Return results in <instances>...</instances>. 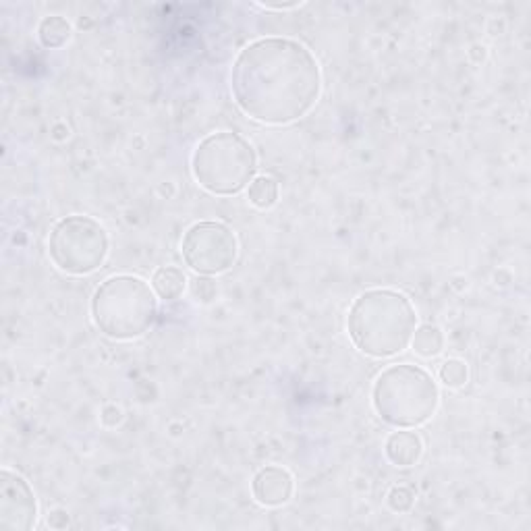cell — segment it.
I'll use <instances>...</instances> for the list:
<instances>
[{
    "label": "cell",
    "mask_w": 531,
    "mask_h": 531,
    "mask_svg": "<svg viewBox=\"0 0 531 531\" xmlns=\"http://www.w3.org/2000/svg\"><path fill=\"white\" fill-rule=\"evenodd\" d=\"M231 90L247 117L266 125H287L316 106L322 73L314 54L301 42L262 38L239 52Z\"/></svg>",
    "instance_id": "1"
},
{
    "label": "cell",
    "mask_w": 531,
    "mask_h": 531,
    "mask_svg": "<svg viewBox=\"0 0 531 531\" xmlns=\"http://www.w3.org/2000/svg\"><path fill=\"white\" fill-rule=\"evenodd\" d=\"M417 328L411 301L397 291L374 289L359 295L347 316L353 345L370 357L382 359L405 351Z\"/></svg>",
    "instance_id": "2"
},
{
    "label": "cell",
    "mask_w": 531,
    "mask_h": 531,
    "mask_svg": "<svg viewBox=\"0 0 531 531\" xmlns=\"http://www.w3.org/2000/svg\"><path fill=\"white\" fill-rule=\"evenodd\" d=\"M156 316L154 289L139 276H110L92 297L94 324L108 339L133 341L144 337Z\"/></svg>",
    "instance_id": "3"
},
{
    "label": "cell",
    "mask_w": 531,
    "mask_h": 531,
    "mask_svg": "<svg viewBox=\"0 0 531 531\" xmlns=\"http://www.w3.org/2000/svg\"><path fill=\"white\" fill-rule=\"evenodd\" d=\"M372 403L388 426L417 428L436 413L440 390L426 370L411 363H397L378 376Z\"/></svg>",
    "instance_id": "4"
},
{
    "label": "cell",
    "mask_w": 531,
    "mask_h": 531,
    "mask_svg": "<svg viewBox=\"0 0 531 531\" xmlns=\"http://www.w3.org/2000/svg\"><path fill=\"white\" fill-rule=\"evenodd\" d=\"M258 154L245 137L220 131L208 135L191 156L195 181L214 195H235L254 181Z\"/></svg>",
    "instance_id": "5"
},
{
    "label": "cell",
    "mask_w": 531,
    "mask_h": 531,
    "mask_svg": "<svg viewBox=\"0 0 531 531\" xmlns=\"http://www.w3.org/2000/svg\"><path fill=\"white\" fill-rule=\"evenodd\" d=\"M48 256L54 266L67 274H92L108 256V235L100 222L90 216H67L50 231Z\"/></svg>",
    "instance_id": "6"
},
{
    "label": "cell",
    "mask_w": 531,
    "mask_h": 531,
    "mask_svg": "<svg viewBox=\"0 0 531 531\" xmlns=\"http://www.w3.org/2000/svg\"><path fill=\"white\" fill-rule=\"evenodd\" d=\"M185 264L198 274H222L235 266L239 256V241L235 233L222 222H198L181 243Z\"/></svg>",
    "instance_id": "7"
},
{
    "label": "cell",
    "mask_w": 531,
    "mask_h": 531,
    "mask_svg": "<svg viewBox=\"0 0 531 531\" xmlns=\"http://www.w3.org/2000/svg\"><path fill=\"white\" fill-rule=\"evenodd\" d=\"M38 519V505L32 486L21 475L0 471V529L30 531Z\"/></svg>",
    "instance_id": "8"
},
{
    "label": "cell",
    "mask_w": 531,
    "mask_h": 531,
    "mask_svg": "<svg viewBox=\"0 0 531 531\" xmlns=\"http://www.w3.org/2000/svg\"><path fill=\"white\" fill-rule=\"evenodd\" d=\"M295 490L293 475L285 467L268 465L256 473L251 482V492L262 507H281L287 505Z\"/></svg>",
    "instance_id": "9"
},
{
    "label": "cell",
    "mask_w": 531,
    "mask_h": 531,
    "mask_svg": "<svg viewBox=\"0 0 531 531\" xmlns=\"http://www.w3.org/2000/svg\"><path fill=\"white\" fill-rule=\"evenodd\" d=\"M424 455V442L415 432H395L386 440V457L397 467H411Z\"/></svg>",
    "instance_id": "10"
},
{
    "label": "cell",
    "mask_w": 531,
    "mask_h": 531,
    "mask_svg": "<svg viewBox=\"0 0 531 531\" xmlns=\"http://www.w3.org/2000/svg\"><path fill=\"white\" fill-rule=\"evenodd\" d=\"M185 287H187V276L179 268L164 266V268H158L152 276V289L164 301L179 299Z\"/></svg>",
    "instance_id": "11"
},
{
    "label": "cell",
    "mask_w": 531,
    "mask_h": 531,
    "mask_svg": "<svg viewBox=\"0 0 531 531\" xmlns=\"http://www.w3.org/2000/svg\"><path fill=\"white\" fill-rule=\"evenodd\" d=\"M38 36L46 48H61L71 38V23L59 15L44 17L38 27Z\"/></svg>",
    "instance_id": "12"
},
{
    "label": "cell",
    "mask_w": 531,
    "mask_h": 531,
    "mask_svg": "<svg viewBox=\"0 0 531 531\" xmlns=\"http://www.w3.org/2000/svg\"><path fill=\"white\" fill-rule=\"evenodd\" d=\"M411 345H413V351L419 357H426V359L428 357H436V355L442 353L444 334H442V330L438 326L426 324L422 328H415Z\"/></svg>",
    "instance_id": "13"
},
{
    "label": "cell",
    "mask_w": 531,
    "mask_h": 531,
    "mask_svg": "<svg viewBox=\"0 0 531 531\" xmlns=\"http://www.w3.org/2000/svg\"><path fill=\"white\" fill-rule=\"evenodd\" d=\"M247 200L251 206L260 210H268L278 200V183L272 177H258L249 183Z\"/></svg>",
    "instance_id": "14"
},
{
    "label": "cell",
    "mask_w": 531,
    "mask_h": 531,
    "mask_svg": "<svg viewBox=\"0 0 531 531\" xmlns=\"http://www.w3.org/2000/svg\"><path fill=\"white\" fill-rule=\"evenodd\" d=\"M440 382L444 386H449V388H461L467 384V378H469V370L465 366V361L461 359H449V361H444L442 366H440Z\"/></svg>",
    "instance_id": "15"
},
{
    "label": "cell",
    "mask_w": 531,
    "mask_h": 531,
    "mask_svg": "<svg viewBox=\"0 0 531 531\" xmlns=\"http://www.w3.org/2000/svg\"><path fill=\"white\" fill-rule=\"evenodd\" d=\"M388 507L395 513H405L413 507V492L407 488H395L388 494Z\"/></svg>",
    "instance_id": "16"
},
{
    "label": "cell",
    "mask_w": 531,
    "mask_h": 531,
    "mask_svg": "<svg viewBox=\"0 0 531 531\" xmlns=\"http://www.w3.org/2000/svg\"><path fill=\"white\" fill-rule=\"evenodd\" d=\"M191 293L198 301L208 303V301H212L216 297V285H214V281H210V278H200L198 276L193 281V285H191Z\"/></svg>",
    "instance_id": "17"
},
{
    "label": "cell",
    "mask_w": 531,
    "mask_h": 531,
    "mask_svg": "<svg viewBox=\"0 0 531 531\" xmlns=\"http://www.w3.org/2000/svg\"><path fill=\"white\" fill-rule=\"evenodd\" d=\"M262 9H268V11H287V9H295V7H301V3H283V5H260Z\"/></svg>",
    "instance_id": "18"
}]
</instances>
